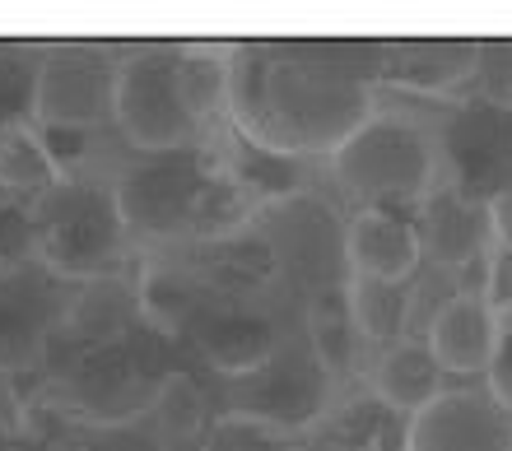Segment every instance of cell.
<instances>
[{
    "label": "cell",
    "instance_id": "15",
    "mask_svg": "<svg viewBox=\"0 0 512 451\" xmlns=\"http://www.w3.org/2000/svg\"><path fill=\"white\" fill-rule=\"evenodd\" d=\"M443 377L447 372L438 368L433 349L424 345V340H410V335L382 349L378 363H373V372H368V382H373L378 400L387 405V410H401V414H419L433 396H443L447 391Z\"/></svg>",
    "mask_w": 512,
    "mask_h": 451
},
{
    "label": "cell",
    "instance_id": "6",
    "mask_svg": "<svg viewBox=\"0 0 512 451\" xmlns=\"http://www.w3.org/2000/svg\"><path fill=\"white\" fill-rule=\"evenodd\" d=\"M84 284H66L38 256L0 261V377L33 372L56 335H66Z\"/></svg>",
    "mask_w": 512,
    "mask_h": 451
},
{
    "label": "cell",
    "instance_id": "13",
    "mask_svg": "<svg viewBox=\"0 0 512 451\" xmlns=\"http://www.w3.org/2000/svg\"><path fill=\"white\" fill-rule=\"evenodd\" d=\"M424 261L419 228L396 210H354L345 224V270L359 279H387V284H415Z\"/></svg>",
    "mask_w": 512,
    "mask_h": 451
},
{
    "label": "cell",
    "instance_id": "14",
    "mask_svg": "<svg viewBox=\"0 0 512 451\" xmlns=\"http://www.w3.org/2000/svg\"><path fill=\"white\" fill-rule=\"evenodd\" d=\"M238 382L252 386V396H243L238 410L256 414L275 428H298L308 424L312 414L322 410V396H326V368L322 359H275L266 368H256L252 377H238Z\"/></svg>",
    "mask_w": 512,
    "mask_h": 451
},
{
    "label": "cell",
    "instance_id": "17",
    "mask_svg": "<svg viewBox=\"0 0 512 451\" xmlns=\"http://www.w3.org/2000/svg\"><path fill=\"white\" fill-rule=\"evenodd\" d=\"M42 42H0V135L38 131Z\"/></svg>",
    "mask_w": 512,
    "mask_h": 451
},
{
    "label": "cell",
    "instance_id": "2",
    "mask_svg": "<svg viewBox=\"0 0 512 451\" xmlns=\"http://www.w3.org/2000/svg\"><path fill=\"white\" fill-rule=\"evenodd\" d=\"M135 247H205L247 233L261 186L215 140L168 154H131L112 177Z\"/></svg>",
    "mask_w": 512,
    "mask_h": 451
},
{
    "label": "cell",
    "instance_id": "18",
    "mask_svg": "<svg viewBox=\"0 0 512 451\" xmlns=\"http://www.w3.org/2000/svg\"><path fill=\"white\" fill-rule=\"evenodd\" d=\"M61 177L66 173H61V163L52 159V149L38 131H14L0 140V196L33 205Z\"/></svg>",
    "mask_w": 512,
    "mask_h": 451
},
{
    "label": "cell",
    "instance_id": "24",
    "mask_svg": "<svg viewBox=\"0 0 512 451\" xmlns=\"http://www.w3.org/2000/svg\"><path fill=\"white\" fill-rule=\"evenodd\" d=\"M0 140H5V135H0Z\"/></svg>",
    "mask_w": 512,
    "mask_h": 451
},
{
    "label": "cell",
    "instance_id": "23",
    "mask_svg": "<svg viewBox=\"0 0 512 451\" xmlns=\"http://www.w3.org/2000/svg\"><path fill=\"white\" fill-rule=\"evenodd\" d=\"M489 219H494V242L512 247V191H508V196H499L494 205H489Z\"/></svg>",
    "mask_w": 512,
    "mask_h": 451
},
{
    "label": "cell",
    "instance_id": "19",
    "mask_svg": "<svg viewBox=\"0 0 512 451\" xmlns=\"http://www.w3.org/2000/svg\"><path fill=\"white\" fill-rule=\"evenodd\" d=\"M196 451H294V438L284 428L256 419V414L229 410L219 414L215 424H205Z\"/></svg>",
    "mask_w": 512,
    "mask_h": 451
},
{
    "label": "cell",
    "instance_id": "3",
    "mask_svg": "<svg viewBox=\"0 0 512 451\" xmlns=\"http://www.w3.org/2000/svg\"><path fill=\"white\" fill-rule=\"evenodd\" d=\"M229 121V47L145 42L117 61V131L131 154L205 145Z\"/></svg>",
    "mask_w": 512,
    "mask_h": 451
},
{
    "label": "cell",
    "instance_id": "22",
    "mask_svg": "<svg viewBox=\"0 0 512 451\" xmlns=\"http://www.w3.org/2000/svg\"><path fill=\"white\" fill-rule=\"evenodd\" d=\"M489 391L499 400H508L512 405V326H503V335H499V349H494V359H489Z\"/></svg>",
    "mask_w": 512,
    "mask_h": 451
},
{
    "label": "cell",
    "instance_id": "20",
    "mask_svg": "<svg viewBox=\"0 0 512 451\" xmlns=\"http://www.w3.org/2000/svg\"><path fill=\"white\" fill-rule=\"evenodd\" d=\"M480 270H485V279H480V298L508 321V312H512V247L494 242V247L485 252V261H480Z\"/></svg>",
    "mask_w": 512,
    "mask_h": 451
},
{
    "label": "cell",
    "instance_id": "11",
    "mask_svg": "<svg viewBox=\"0 0 512 451\" xmlns=\"http://www.w3.org/2000/svg\"><path fill=\"white\" fill-rule=\"evenodd\" d=\"M419 247L433 266L443 270H466L475 261H485V252L494 247V219L489 205L461 196L452 186H433V196L419 205Z\"/></svg>",
    "mask_w": 512,
    "mask_h": 451
},
{
    "label": "cell",
    "instance_id": "7",
    "mask_svg": "<svg viewBox=\"0 0 512 451\" xmlns=\"http://www.w3.org/2000/svg\"><path fill=\"white\" fill-rule=\"evenodd\" d=\"M117 61L103 42H47L38 89L42 135H98L117 126Z\"/></svg>",
    "mask_w": 512,
    "mask_h": 451
},
{
    "label": "cell",
    "instance_id": "21",
    "mask_svg": "<svg viewBox=\"0 0 512 451\" xmlns=\"http://www.w3.org/2000/svg\"><path fill=\"white\" fill-rule=\"evenodd\" d=\"M19 256H33L28 205H24V200L0 196V261H19Z\"/></svg>",
    "mask_w": 512,
    "mask_h": 451
},
{
    "label": "cell",
    "instance_id": "16",
    "mask_svg": "<svg viewBox=\"0 0 512 451\" xmlns=\"http://www.w3.org/2000/svg\"><path fill=\"white\" fill-rule=\"evenodd\" d=\"M345 303H350V321L359 340L373 345H396L405 340L410 326V307H415V284H387V279H345Z\"/></svg>",
    "mask_w": 512,
    "mask_h": 451
},
{
    "label": "cell",
    "instance_id": "4",
    "mask_svg": "<svg viewBox=\"0 0 512 451\" xmlns=\"http://www.w3.org/2000/svg\"><path fill=\"white\" fill-rule=\"evenodd\" d=\"M28 228H33V256L66 284L117 279L135 252L112 177L108 182L89 173L61 177L28 205Z\"/></svg>",
    "mask_w": 512,
    "mask_h": 451
},
{
    "label": "cell",
    "instance_id": "8",
    "mask_svg": "<svg viewBox=\"0 0 512 451\" xmlns=\"http://www.w3.org/2000/svg\"><path fill=\"white\" fill-rule=\"evenodd\" d=\"M443 182L461 196L494 205L512 191V103L466 98L433 126Z\"/></svg>",
    "mask_w": 512,
    "mask_h": 451
},
{
    "label": "cell",
    "instance_id": "9",
    "mask_svg": "<svg viewBox=\"0 0 512 451\" xmlns=\"http://www.w3.org/2000/svg\"><path fill=\"white\" fill-rule=\"evenodd\" d=\"M405 451H512V405L489 386H447L410 414Z\"/></svg>",
    "mask_w": 512,
    "mask_h": 451
},
{
    "label": "cell",
    "instance_id": "5",
    "mask_svg": "<svg viewBox=\"0 0 512 451\" xmlns=\"http://www.w3.org/2000/svg\"><path fill=\"white\" fill-rule=\"evenodd\" d=\"M331 182L359 200V210H419L433 186H443L438 140L405 112H373L331 154Z\"/></svg>",
    "mask_w": 512,
    "mask_h": 451
},
{
    "label": "cell",
    "instance_id": "12",
    "mask_svg": "<svg viewBox=\"0 0 512 451\" xmlns=\"http://www.w3.org/2000/svg\"><path fill=\"white\" fill-rule=\"evenodd\" d=\"M508 321L480 298V293H452L438 312H433L424 345L447 377H480L489 372V359L499 349V335Z\"/></svg>",
    "mask_w": 512,
    "mask_h": 451
},
{
    "label": "cell",
    "instance_id": "1",
    "mask_svg": "<svg viewBox=\"0 0 512 451\" xmlns=\"http://www.w3.org/2000/svg\"><path fill=\"white\" fill-rule=\"evenodd\" d=\"M382 42H238L229 47V126L280 163L326 159L378 103Z\"/></svg>",
    "mask_w": 512,
    "mask_h": 451
},
{
    "label": "cell",
    "instance_id": "10",
    "mask_svg": "<svg viewBox=\"0 0 512 451\" xmlns=\"http://www.w3.org/2000/svg\"><path fill=\"white\" fill-rule=\"evenodd\" d=\"M485 61V42H466V38H438V42H382L378 56V80L396 84L410 93H447L466 89L480 75Z\"/></svg>",
    "mask_w": 512,
    "mask_h": 451
}]
</instances>
